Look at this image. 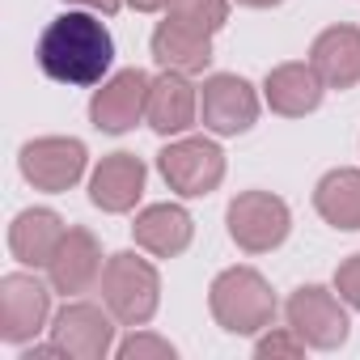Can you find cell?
<instances>
[{"instance_id": "cell-1", "label": "cell", "mask_w": 360, "mask_h": 360, "mask_svg": "<svg viewBox=\"0 0 360 360\" xmlns=\"http://www.w3.org/2000/svg\"><path fill=\"white\" fill-rule=\"evenodd\" d=\"M110 60H115V39L102 26V18L89 9L60 13L39 39V68L60 85H77V89L102 85Z\"/></svg>"}, {"instance_id": "cell-2", "label": "cell", "mask_w": 360, "mask_h": 360, "mask_svg": "<svg viewBox=\"0 0 360 360\" xmlns=\"http://www.w3.org/2000/svg\"><path fill=\"white\" fill-rule=\"evenodd\" d=\"M208 309L229 335H263L276 322V292L255 267H229L208 288Z\"/></svg>"}, {"instance_id": "cell-3", "label": "cell", "mask_w": 360, "mask_h": 360, "mask_svg": "<svg viewBox=\"0 0 360 360\" xmlns=\"http://www.w3.org/2000/svg\"><path fill=\"white\" fill-rule=\"evenodd\" d=\"M102 305L119 318V326H144L153 322L161 305V276L148 259L123 250L110 255L102 267Z\"/></svg>"}, {"instance_id": "cell-4", "label": "cell", "mask_w": 360, "mask_h": 360, "mask_svg": "<svg viewBox=\"0 0 360 360\" xmlns=\"http://www.w3.org/2000/svg\"><path fill=\"white\" fill-rule=\"evenodd\" d=\"M157 169L169 183V191H178L183 200H200V195H212L221 187L225 153H221V144H212L204 136H183L157 153Z\"/></svg>"}, {"instance_id": "cell-5", "label": "cell", "mask_w": 360, "mask_h": 360, "mask_svg": "<svg viewBox=\"0 0 360 360\" xmlns=\"http://www.w3.org/2000/svg\"><path fill=\"white\" fill-rule=\"evenodd\" d=\"M225 221H229V238H233L246 255H267V250L284 246V238H288V229H292L288 204H284L280 195H271V191H242V195L229 204Z\"/></svg>"}, {"instance_id": "cell-6", "label": "cell", "mask_w": 360, "mask_h": 360, "mask_svg": "<svg viewBox=\"0 0 360 360\" xmlns=\"http://www.w3.org/2000/svg\"><path fill=\"white\" fill-rule=\"evenodd\" d=\"M51 280L43 284L30 271H13L0 280V339L26 343L51 322Z\"/></svg>"}, {"instance_id": "cell-7", "label": "cell", "mask_w": 360, "mask_h": 360, "mask_svg": "<svg viewBox=\"0 0 360 360\" xmlns=\"http://www.w3.org/2000/svg\"><path fill=\"white\" fill-rule=\"evenodd\" d=\"M85 144L72 140V136H39L22 148V178L34 187V191H68L81 183V174H85Z\"/></svg>"}, {"instance_id": "cell-8", "label": "cell", "mask_w": 360, "mask_h": 360, "mask_svg": "<svg viewBox=\"0 0 360 360\" xmlns=\"http://www.w3.org/2000/svg\"><path fill=\"white\" fill-rule=\"evenodd\" d=\"M284 318L288 326L305 339V347L330 352L347 339V309L339 305V297L322 284H305L284 301Z\"/></svg>"}, {"instance_id": "cell-9", "label": "cell", "mask_w": 360, "mask_h": 360, "mask_svg": "<svg viewBox=\"0 0 360 360\" xmlns=\"http://www.w3.org/2000/svg\"><path fill=\"white\" fill-rule=\"evenodd\" d=\"M200 119L217 136H242L259 119V94L238 72H212L200 85Z\"/></svg>"}, {"instance_id": "cell-10", "label": "cell", "mask_w": 360, "mask_h": 360, "mask_svg": "<svg viewBox=\"0 0 360 360\" xmlns=\"http://www.w3.org/2000/svg\"><path fill=\"white\" fill-rule=\"evenodd\" d=\"M148 89H153V77H148L144 68H123V72H115L110 81H102V89H98L94 102H89L94 127L106 131V136L131 131V127L144 119V110H148Z\"/></svg>"}, {"instance_id": "cell-11", "label": "cell", "mask_w": 360, "mask_h": 360, "mask_svg": "<svg viewBox=\"0 0 360 360\" xmlns=\"http://www.w3.org/2000/svg\"><path fill=\"white\" fill-rule=\"evenodd\" d=\"M115 314L102 309V305H89V301H72L64 305L56 318H51V339L64 347V356H77V360H102L115 352Z\"/></svg>"}, {"instance_id": "cell-12", "label": "cell", "mask_w": 360, "mask_h": 360, "mask_svg": "<svg viewBox=\"0 0 360 360\" xmlns=\"http://www.w3.org/2000/svg\"><path fill=\"white\" fill-rule=\"evenodd\" d=\"M200 115V89L191 85L187 72H174V68H161V77H153V89H148V127L157 136H183Z\"/></svg>"}, {"instance_id": "cell-13", "label": "cell", "mask_w": 360, "mask_h": 360, "mask_svg": "<svg viewBox=\"0 0 360 360\" xmlns=\"http://www.w3.org/2000/svg\"><path fill=\"white\" fill-rule=\"evenodd\" d=\"M144 178L148 169L136 153H110L89 174V200L102 212H131L144 195Z\"/></svg>"}, {"instance_id": "cell-14", "label": "cell", "mask_w": 360, "mask_h": 360, "mask_svg": "<svg viewBox=\"0 0 360 360\" xmlns=\"http://www.w3.org/2000/svg\"><path fill=\"white\" fill-rule=\"evenodd\" d=\"M98 276H102V246H98V238H94L89 229L72 225V229L64 233L56 259L47 263V280H51L56 292L77 297V292H85Z\"/></svg>"}, {"instance_id": "cell-15", "label": "cell", "mask_w": 360, "mask_h": 360, "mask_svg": "<svg viewBox=\"0 0 360 360\" xmlns=\"http://www.w3.org/2000/svg\"><path fill=\"white\" fill-rule=\"evenodd\" d=\"M191 233H195V221L183 204H148L136 225H131V238L140 250H148L153 259H174L191 246Z\"/></svg>"}, {"instance_id": "cell-16", "label": "cell", "mask_w": 360, "mask_h": 360, "mask_svg": "<svg viewBox=\"0 0 360 360\" xmlns=\"http://www.w3.org/2000/svg\"><path fill=\"white\" fill-rule=\"evenodd\" d=\"M309 64L322 77L326 89H352L360 85V30L356 26H330L314 39Z\"/></svg>"}, {"instance_id": "cell-17", "label": "cell", "mask_w": 360, "mask_h": 360, "mask_svg": "<svg viewBox=\"0 0 360 360\" xmlns=\"http://www.w3.org/2000/svg\"><path fill=\"white\" fill-rule=\"evenodd\" d=\"M322 94H326V85H322V77L314 72V64H280V68H271L267 81H263L267 106H271L276 115H284V119H301V115L318 110Z\"/></svg>"}, {"instance_id": "cell-18", "label": "cell", "mask_w": 360, "mask_h": 360, "mask_svg": "<svg viewBox=\"0 0 360 360\" xmlns=\"http://www.w3.org/2000/svg\"><path fill=\"white\" fill-rule=\"evenodd\" d=\"M64 233H68V225H64L51 208H26V212H18L13 225H9V250H13V259L26 263V267H47V263L56 259Z\"/></svg>"}, {"instance_id": "cell-19", "label": "cell", "mask_w": 360, "mask_h": 360, "mask_svg": "<svg viewBox=\"0 0 360 360\" xmlns=\"http://www.w3.org/2000/svg\"><path fill=\"white\" fill-rule=\"evenodd\" d=\"M153 60L161 68H174V72L195 77V72H204L212 64V39L208 34H195V30H187V26H178V22L165 18L153 30Z\"/></svg>"}, {"instance_id": "cell-20", "label": "cell", "mask_w": 360, "mask_h": 360, "mask_svg": "<svg viewBox=\"0 0 360 360\" xmlns=\"http://www.w3.org/2000/svg\"><path fill=\"white\" fill-rule=\"evenodd\" d=\"M314 208L335 229H360V169H330L314 187Z\"/></svg>"}, {"instance_id": "cell-21", "label": "cell", "mask_w": 360, "mask_h": 360, "mask_svg": "<svg viewBox=\"0 0 360 360\" xmlns=\"http://www.w3.org/2000/svg\"><path fill=\"white\" fill-rule=\"evenodd\" d=\"M165 18L178 22V26H187L195 34H217L229 18V0H169L165 5Z\"/></svg>"}, {"instance_id": "cell-22", "label": "cell", "mask_w": 360, "mask_h": 360, "mask_svg": "<svg viewBox=\"0 0 360 360\" xmlns=\"http://www.w3.org/2000/svg\"><path fill=\"white\" fill-rule=\"evenodd\" d=\"M123 360H174V343L169 339H157V335H144V330H136L131 339H123L119 347H115Z\"/></svg>"}, {"instance_id": "cell-23", "label": "cell", "mask_w": 360, "mask_h": 360, "mask_svg": "<svg viewBox=\"0 0 360 360\" xmlns=\"http://www.w3.org/2000/svg\"><path fill=\"white\" fill-rule=\"evenodd\" d=\"M301 352H305V339H301L292 326H280V330L267 326V330L259 335V343H255V356H263V360H267V356H301Z\"/></svg>"}, {"instance_id": "cell-24", "label": "cell", "mask_w": 360, "mask_h": 360, "mask_svg": "<svg viewBox=\"0 0 360 360\" xmlns=\"http://www.w3.org/2000/svg\"><path fill=\"white\" fill-rule=\"evenodd\" d=\"M335 292H339L343 305L360 309V255H352L347 263H339V271H335Z\"/></svg>"}, {"instance_id": "cell-25", "label": "cell", "mask_w": 360, "mask_h": 360, "mask_svg": "<svg viewBox=\"0 0 360 360\" xmlns=\"http://www.w3.org/2000/svg\"><path fill=\"white\" fill-rule=\"evenodd\" d=\"M64 5H72V9H89V13H98V18H115L127 0H64Z\"/></svg>"}, {"instance_id": "cell-26", "label": "cell", "mask_w": 360, "mask_h": 360, "mask_svg": "<svg viewBox=\"0 0 360 360\" xmlns=\"http://www.w3.org/2000/svg\"><path fill=\"white\" fill-rule=\"evenodd\" d=\"M127 5L136 9V13H157V9H165L169 0H127Z\"/></svg>"}, {"instance_id": "cell-27", "label": "cell", "mask_w": 360, "mask_h": 360, "mask_svg": "<svg viewBox=\"0 0 360 360\" xmlns=\"http://www.w3.org/2000/svg\"><path fill=\"white\" fill-rule=\"evenodd\" d=\"M238 5H246V9H271V5H280V0H238Z\"/></svg>"}]
</instances>
